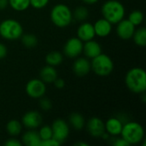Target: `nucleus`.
<instances>
[{
    "label": "nucleus",
    "mask_w": 146,
    "mask_h": 146,
    "mask_svg": "<svg viewBox=\"0 0 146 146\" xmlns=\"http://www.w3.org/2000/svg\"><path fill=\"white\" fill-rule=\"evenodd\" d=\"M134 43L141 47H144L146 45V29L145 27H142L139 29H135V32L133 35V38Z\"/></svg>",
    "instance_id": "23"
},
{
    "label": "nucleus",
    "mask_w": 146,
    "mask_h": 146,
    "mask_svg": "<svg viewBox=\"0 0 146 146\" xmlns=\"http://www.w3.org/2000/svg\"><path fill=\"white\" fill-rule=\"evenodd\" d=\"M21 43L23 44V45L27 48H33L38 44V38L36 35H34L33 33L22 34L21 37Z\"/></svg>",
    "instance_id": "25"
},
{
    "label": "nucleus",
    "mask_w": 146,
    "mask_h": 146,
    "mask_svg": "<svg viewBox=\"0 0 146 146\" xmlns=\"http://www.w3.org/2000/svg\"><path fill=\"white\" fill-rule=\"evenodd\" d=\"M21 130L22 124L16 120H11L6 125V131L12 137L18 136L21 133Z\"/></svg>",
    "instance_id": "22"
},
{
    "label": "nucleus",
    "mask_w": 146,
    "mask_h": 146,
    "mask_svg": "<svg viewBox=\"0 0 146 146\" xmlns=\"http://www.w3.org/2000/svg\"><path fill=\"white\" fill-rule=\"evenodd\" d=\"M52 138L62 145L69 135V125L62 119H56L51 125Z\"/></svg>",
    "instance_id": "7"
},
{
    "label": "nucleus",
    "mask_w": 146,
    "mask_h": 146,
    "mask_svg": "<svg viewBox=\"0 0 146 146\" xmlns=\"http://www.w3.org/2000/svg\"><path fill=\"white\" fill-rule=\"evenodd\" d=\"M50 20L57 27H66L73 21V12L70 8L63 3L56 4L50 10Z\"/></svg>",
    "instance_id": "4"
},
{
    "label": "nucleus",
    "mask_w": 146,
    "mask_h": 146,
    "mask_svg": "<svg viewBox=\"0 0 146 146\" xmlns=\"http://www.w3.org/2000/svg\"><path fill=\"white\" fill-rule=\"evenodd\" d=\"M96 34L94 31L93 25L90 22L81 23L77 29V37L82 41L86 42L92 39H94Z\"/></svg>",
    "instance_id": "14"
},
{
    "label": "nucleus",
    "mask_w": 146,
    "mask_h": 146,
    "mask_svg": "<svg viewBox=\"0 0 146 146\" xmlns=\"http://www.w3.org/2000/svg\"><path fill=\"white\" fill-rule=\"evenodd\" d=\"M92 70L91 62L86 57H76L73 64V71L75 75L83 77L88 74Z\"/></svg>",
    "instance_id": "13"
},
{
    "label": "nucleus",
    "mask_w": 146,
    "mask_h": 146,
    "mask_svg": "<svg viewBox=\"0 0 146 146\" xmlns=\"http://www.w3.org/2000/svg\"><path fill=\"white\" fill-rule=\"evenodd\" d=\"M125 83L127 88L135 94H143L146 91V73L142 68L129 69L125 76Z\"/></svg>",
    "instance_id": "1"
},
{
    "label": "nucleus",
    "mask_w": 146,
    "mask_h": 146,
    "mask_svg": "<svg viewBox=\"0 0 146 146\" xmlns=\"http://www.w3.org/2000/svg\"><path fill=\"white\" fill-rule=\"evenodd\" d=\"M49 1L50 0H30V6L34 9H40L44 8L49 3Z\"/></svg>",
    "instance_id": "30"
},
{
    "label": "nucleus",
    "mask_w": 146,
    "mask_h": 146,
    "mask_svg": "<svg viewBox=\"0 0 146 146\" xmlns=\"http://www.w3.org/2000/svg\"><path fill=\"white\" fill-rule=\"evenodd\" d=\"M86 129L91 136L94 138H101L105 132L104 122L98 117H92L86 123Z\"/></svg>",
    "instance_id": "12"
},
{
    "label": "nucleus",
    "mask_w": 146,
    "mask_h": 146,
    "mask_svg": "<svg viewBox=\"0 0 146 146\" xmlns=\"http://www.w3.org/2000/svg\"><path fill=\"white\" fill-rule=\"evenodd\" d=\"M42 121V115L35 110L27 112L21 118V124L28 129H36L39 127Z\"/></svg>",
    "instance_id": "11"
},
{
    "label": "nucleus",
    "mask_w": 146,
    "mask_h": 146,
    "mask_svg": "<svg viewBox=\"0 0 146 146\" xmlns=\"http://www.w3.org/2000/svg\"><path fill=\"white\" fill-rule=\"evenodd\" d=\"M9 5L14 10L22 12L30 7V0H9Z\"/></svg>",
    "instance_id": "24"
},
{
    "label": "nucleus",
    "mask_w": 146,
    "mask_h": 146,
    "mask_svg": "<svg viewBox=\"0 0 146 146\" xmlns=\"http://www.w3.org/2000/svg\"><path fill=\"white\" fill-rule=\"evenodd\" d=\"M23 34L22 25L15 19H6L0 22V36L6 40H16Z\"/></svg>",
    "instance_id": "5"
},
{
    "label": "nucleus",
    "mask_w": 146,
    "mask_h": 146,
    "mask_svg": "<svg viewBox=\"0 0 146 146\" xmlns=\"http://www.w3.org/2000/svg\"><path fill=\"white\" fill-rule=\"evenodd\" d=\"M70 126L75 130H81L86 126V121L82 115L80 113H72L68 117Z\"/></svg>",
    "instance_id": "20"
},
{
    "label": "nucleus",
    "mask_w": 146,
    "mask_h": 146,
    "mask_svg": "<svg viewBox=\"0 0 146 146\" xmlns=\"http://www.w3.org/2000/svg\"><path fill=\"white\" fill-rule=\"evenodd\" d=\"M26 92L31 98H40L46 92V85L40 79L30 80L26 85Z\"/></svg>",
    "instance_id": "8"
},
{
    "label": "nucleus",
    "mask_w": 146,
    "mask_h": 146,
    "mask_svg": "<svg viewBox=\"0 0 146 146\" xmlns=\"http://www.w3.org/2000/svg\"><path fill=\"white\" fill-rule=\"evenodd\" d=\"M113 145L115 146H130V145L124 139H122L121 137L118 138V139H115V141L113 142Z\"/></svg>",
    "instance_id": "34"
},
{
    "label": "nucleus",
    "mask_w": 146,
    "mask_h": 146,
    "mask_svg": "<svg viewBox=\"0 0 146 146\" xmlns=\"http://www.w3.org/2000/svg\"><path fill=\"white\" fill-rule=\"evenodd\" d=\"M62 61H63L62 54L56 50L49 52L45 56V62L47 65H50V66H53V67L59 66L62 62Z\"/></svg>",
    "instance_id": "21"
},
{
    "label": "nucleus",
    "mask_w": 146,
    "mask_h": 146,
    "mask_svg": "<svg viewBox=\"0 0 146 146\" xmlns=\"http://www.w3.org/2000/svg\"><path fill=\"white\" fill-rule=\"evenodd\" d=\"M9 6V0H0V10L5 9Z\"/></svg>",
    "instance_id": "36"
},
{
    "label": "nucleus",
    "mask_w": 146,
    "mask_h": 146,
    "mask_svg": "<svg viewBox=\"0 0 146 146\" xmlns=\"http://www.w3.org/2000/svg\"><path fill=\"white\" fill-rule=\"evenodd\" d=\"M4 145L5 146H21L22 145V143L21 141H19L18 139H15V138H12V139H7V141L4 143Z\"/></svg>",
    "instance_id": "32"
},
{
    "label": "nucleus",
    "mask_w": 146,
    "mask_h": 146,
    "mask_svg": "<svg viewBox=\"0 0 146 146\" xmlns=\"http://www.w3.org/2000/svg\"><path fill=\"white\" fill-rule=\"evenodd\" d=\"M83 44L84 42H82L78 37L70 38L64 44V55L69 58L78 57L83 51Z\"/></svg>",
    "instance_id": "9"
},
{
    "label": "nucleus",
    "mask_w": 146,
    "mask_h": 146,
    "mask_svg": "<svg viewBox=\"0 0 146 146\" xmlns=\"http://www.w3.org/2000/svg\"><path fill=\"white\" fill-rule=\"evenodd\" d=\"M21 139V143L27 146H40L41 143L38 132L35 131V129H29L27 131L22 135Z\"/></svg>",
    "instance_id": "18"
},
{
    "label": "nucleus",
    "mask_w": 146,
    "mask_h": 146,
    "mask_svg": "<svg viewBox=\"0 0 146 146\" xmlns=\"http://www.w3.org/2000/svg\"><path fill=\"white\" fill-rule=\"evenodd\" d=\"M53 83H54L55 87L57 88V89H62L65 86V81H64V80H62L61 78H58V77L54 80Z\"/></svg>",
    "instance_id": "33"
},
{
    "label": "nucleus",
    "mask_w": 146,
    "mask_h": 146,
    "mask_svg": "<svg viewBox=\"0 0 146 146\" xmlns=\"http://www.w3.org/2000/svg\"><path fill=\"white\" fill-rule=\"evenodd\" d=\"M61 145L56 140H55L53 138L49 139H45V140H42L40 143V146H59Z\"/></svg>",
    "instance_id": "31"
},
{
    "label": "nucleus",
    "mask_w": 146,
    "mask_h": 146,
    "mask_svg": "<svg viewBox=\"0 0 146 146\" xmlns=\"http://www.w3.org/2000/svg\"><path fill=\"white\" fill-rule=\"evenodd\" d=\"M89 11L86 7L85 6H79L77 7L74 13H73V19H75L79 21H84L88 18Z\"/></svg>",
    "instance_id": "26"
},
{
    "label": "nucleus",
    "mask_w": 146,
    "mask_h": 146,
    "mask_svg": "<svg viewBox=\"0 0 146 146\" xmlns=\"http://www.w3.org/2000/svg\"><path fill=\"white\" fill-rule=\"evenodd\" d=\"M39 107L42 110L44 111H48L52 108V103L51 101L44 97H42L39 98Z\"/></svg>",
    "instance_id": "29"
},
{
    "label": "nucleus",
    "mask_w": 146,
    "mask_h": 146,
    "mask_svg": "<svg viewBox=\"0 0 146 146\" xmlns=\"http://www.w3.org/2000/svg\"><path fill=\"white\" fill-rule=\"evenodd\" d=\"M86 4H95L98 0H82Z\"/></svg>",
    "instance_id": "37"
},
{
    "label": "nucleus",
    "mask_w": 146,
    "mask_h": 146,
    "mask_svg": "<svg viewBox=\"0 0 146 146\" xmlns=\"http://www.w3.org/2000/svg\"><path fill=\"white\" fill-rule=\"evenodd\" d=\"M38 134L39 137L42 140H45V139H49L52 138V129L51 127L48 126V125H44L42 126L38 131Z\"/></svg>",
    "instance_id": "28"
},
{
    "label": "nucleus",
    "mask_w": 146,
    "mask_h": 146,
    "mask_svg": "<svg viewBox=\"0 0 146 146\" xmlns=\"http://www.w3.org/2000/svg\"><path fill=\"white\" fill-rule=\"evenodd\" d=\"M116 25V33L120 38L128 40L133 38L136 27L128 19H122Z\"/></svg>",
    "instance_id": "10"
},
{
    "label": "nucleus",
    "mask_w": 146,
    "mask_h": 146,
    "mask_svg": "<svg viewBox=\"0 0 146 146\" xmlns=\"http://www.w3.org/2000/svg\"><path fill=\"white\" fill-rule=\"evenodd\" d=\"M92 70L98 76L104 77L110 75L114 70V62L106 54H99L92 59Z\"/></svg>",
    "instance_id": "6"
},
{
    "label": "nucleus",
    "mask_w": 146,
    "mask_h": 146,
    "mask_svg": "<svg viewBox=\"0 0 146 146\" xmlns=\"http://www.w3.org/2000/svg\"><path fill=\"white\" fill-rule=\"evenodd\" d=\"M40 80L45 84L53 83L54 80L57 78V71L53 66L46 65L41 68L39 73Z\"/></svg>",
    "instance_id": "19"
},
{
    "label": "nucleus",
    "mask_w": 146,
    "mask_h": 146,
    "mask_svg": "<svg viewBox=\"0 0 146 146\" xmlns=\"http://www.w3.org/2000/svg\"><path fill=\"white\" fill-rule=\"evenodd\" d=\"M121 136L130 145L140 144L145 138V130L141 124L136 121H128L123 124Z\"/></svg>",
    "instance_id": "3"
},
{
    "label": "nucleus",
    "mask_w": 146,
    "mask_h": 146,
    "mask_svg": "<svg viewBox=\"0 0 146 146\" xmlns=\"http://www.w3.org/2000/svg\"><path fill=\"white\" fill-rule=\"evenodd\" d=\"M75 146H89V145L87 143H85V142H77L74 144Z\"/></svg>",
    "instance_id": "38"
},
{
    "label": "nucleus",
    "mask_w": 146,
    "mask_h": 146,
    "mask_svg": "<svg viewBox=\"0 0 146 146\" xmlns=\"http://www.w3.org/2000/svg\"><path fill=\"white\" fill-rule=\"evenodd\" d=\"M82 52L85 54L86 58L92 59L95 56H97L102 53V47L97 41H95L94 39H92V40L86 41V42H85V44H83V51Z\"/></svg>",
    "instance_id": "17"
},
{
    "label": "nucleus",
    "mask_w": 146,
    "mask_h": 146,
    "mask_svg": "<svg viewBox=\"0 0 146 146\" xmlns=\"http://www.w3.org/2000/svg\"><path fill=\"white\" fill-rule=\"evenodd\" d=\"M123 122L121 121V119L116 118V117H111L107 121L104 123L105 126V131L110 135V136H119L121 135L122 127H123Z\"/></svg>",
    "instance_id": "15"
},
{
    "label": "nucleus",
    "mask_w": 146,
    "mask_h": 146,
    "mask_svg": "<svg viewBox=\"0 0 146 146\" xmlns=\"http://www.w3.org/2000/svg\"><path fill=\"white\" fill-rule=\"evenodd\" d=\"M101 12L103 18L106 19L112 25H114L124 19L126 9L124 5L120 1L108 0L102 5Z\"/></svg>",
    "instance_id": "2"
},
{
    "label": "nucleus",
    "mask_w": 146,
    "mask_h": 146,
    "mask_svg": "<svg viewBox=\"0 0 146 146\" xmlns=\"http://www.w3.org/2000/svg\"><path fill=\"white\" fill-rule=\"evenodd\" d=\"M128 20L135 26L138 27L139 25L142 24L143 21H144V14L142 11L140 10H133L129 14L128 16Z\"/></svg>",
    "instance_id": "27"
},
{
    "label": "nucleus",
    "mask_w": 146,
    "mask_h": 146,
    "mask_svg": "<svg viewBox=\"0 0 146 146\" xmlns=\"http://www.w3.org/2000/svg\"><path fill=\"white\" fill-rule=\"evenodd\" d=\"M93 27L95 34L100 38H105L109 36L112 31V24L104 18L98 20L94 23Z\"/></svg>",
    "instance_id": "16"
},
{
    "label": "nucleus",
    "mask_w": 146,
    "mask_h": 146,
    "mask_svg": "<svg viewBox=\"0 0 146 146\" xmlns=\"http://www.w3.org/2000/svg\"><path fill=\"white\" fill-rule=\"evenodd\" d=\"M6 56H7V48L3 43H0V60L3 59Z\"/></svg>",
    "instance_id": "35"
}]
</instances>
